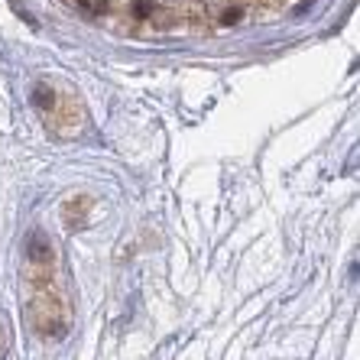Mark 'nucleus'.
<instances>
[{
    "label": "nucleus",
    "instance_id": "1",
    "mask_svg": "<svg viewBox=\"0 0 360 360\" xmlns=\"http://www.w3.org/2000/svg\"><path fill=\"white\" fill-rule=\"evenodd\" d=\"M30 257H33V260H39V263L52 260L49 240H46V237H42V234H33V240H30Z\"/></svg>",
    "mask_w": 360,
    "mask_h": 360
},
{
    "label": "nucleus",
    "instance_id": "2",
    "mask_svg": "<svg viewBox=\"0 0 360 360\" xmlns=\"http://www.w3.org/2000/svg\"><path fill=\"white\" fill-rule=\"evenodd\" d=\"M78 10L88 13V17H101V13H108V0H75Z\"/></svg>",
    "mask_w": 360,
    "mask_h": 360
},
{
    "label": "nucleus",
    "instance_id": "3",
    "mask_svg": "<svg viewBox=\"0 0 360 360\" xmlns=\"http://www.w3.org/2000/svg\"><path fill=\"white\" fill-rule=\"evenodd\" d=\"M134 13H136L140 20H146V17L153 13V0H136V4H134Z\"/></svg>",
    "mask_w": 360,
    "mask_h": 360
},
{
    "label": "nucleus",
    "instance_id": "4",
    "mask_svg": "<svg viewBox=\"0 0 360 360\" xmlns=\"http://www.w3.org/2000/svg\"><path fill=\"white\" fill-rule=\"evenodd\" d=\"M237 20H240V7H231L221 13V26H231V23H237Z\"/></svg>",
    "mask_w": 360,
    "mask_h": 360
}]
</instances>
